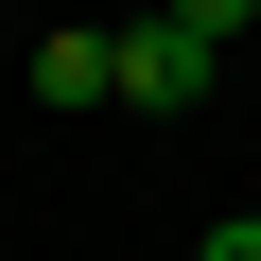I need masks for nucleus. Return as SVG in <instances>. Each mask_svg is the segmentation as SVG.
I'll use <instances>...</instances> for the list:
<instances>
[{
    "instance_id": "obj_1",
    "label": "nucleus",
    "mask_w": 261,
    "mask_h": 261,
    "mask_svg": "<svg viewBox=\"0 0 261 261\" xmlns=\"http://www.w3.org/2000/svg\"><path fill=\"white\" fill-rule=\"evenodd\" d=\"M18 70H35V105H122V35H105V18H70V35H18Z\"/></svg>"
},
{
    "instance_id": "obj_2",
    "label": "nucleus",
    "mask_w": 261,
    "mask_h": 261,
    "mask_svg": "<svg viewBox=\"0 0 261 261\" xmlns=\"http://www.w3.org/2000/svg\"><path fill=\"white\" fill-rule=\"evenodd\" d=\"M122 105H140V122H174V105H209V53H192L174 18H140V35H122Z\"/></svg>"
},
{
    "instance_id": "obj_3",
    "label": "nucleus",
    "mask_w": 261,
    "mask_h": 261,
    "mask_svg": "<svg viewBox=\"0 0 261 261\" xmlns=\"http://www.w3.org/2000/svg\"><path fill=\"white\" fill-rule=\"evenodd\" d=\"M157 18H174V35H192V53H226V35H244V18H261V0H157Z\"/></svg>"
},
{
    "instance_id": "obj_4",
    "label": "nucleus",
    "mask_w": 261,
    "mask_h": 261,
    "mask_svg": "<svg viewBox=\"0 0 261 261\" xmlns=\"http://www.w3.org/2000/svg\"><path fill=\"white\" fill-rule=\"evenodd\" d=\"M192 261H261V209H226V226H209V244H192Z\"/></svg>"
},
{
    "instance_id": "obj_5",
    "label": "nucleus",
    "mask_w": 261,
    "mask_h": 261,
    "mask_svg": "<svg viewBox=\"0 0 261 261\" xmlns=\"http://www.w3.org/2000/svg\"><path fill=\"white\" fill-rule=\"evenodd\" d=\"M0 70H18V18H0Z\"/></svg>"
}]
</instances>
